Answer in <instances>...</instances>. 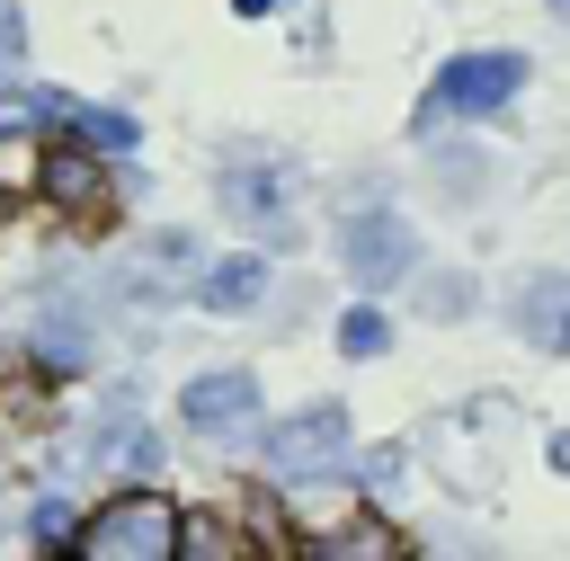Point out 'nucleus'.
Returning a JSON list of instances; mask_svg holds the SVG:
<instances>
[{"label":"nucleus","instance_id":"nucleus-1","mask_svg":"<svg viewBox=\"0 0 570 561\" xmlns=\"http://www.w3.org/2000/svg\"><path fill=\"white\" fill-rule=\"evenodd\" d=\"M517 89H525V53H517V45H481V53H454V62L428 80L419 134H428L436 116H499Z\"/></svg>","mask_w":570,"mask_h":561},{"label":"nucleus","instance_id":"nucleus-2","mask_svg":"<svg viewBox=\"0 0 570 561\" xmlns=\"http://www.w3.org/2000/svg\"><path fill=\"white\" fill-rule=\"evenodd\" d=\"M80 552L89 561H169L178 552V508L151 499V490H125L98 516H80Z\"/></svg>","mask_w":570,"mask_h":561},{"label":"nucleus","instance_id":"nucleus-3","mask_svg":"<svg viewBox=\"0 0 570 561\" xmlns=\"http://www.w3.org/2000/svg\"><path fill=\"white\" fill-rule=\"evenodd\" d=\"M258 454H267V472L276 481H321V472H338L356 445H347V410L338 401H303V410H285L267 436H258Z\"/></svg>","mask_w":570,"mask_h":561},{"label":"nucleus","instance_id":"nucleus-4","mask_svg":"<svg viewBox=\"0 0 570 561\" xmlns=\"http://www.w3.org/2000/svg\"><path fill=\"white\" fill-rule=\"evenodd\" d=\"M338 267H347V285H356V294H383V285H401V276L419 267V240H410V223H401V214L365 205V214H347V223H338Z\"/></svg>","mask_w":570,"mask_h":561},{"label":"nucleus","instance_id":"nucleus-5","mask_svg":"<svg viewBox=\"0 0 570 561\" xmlns=\"http://www.w3.org/2000/svg\"><path fill=\"white\" fill-rule=\"evenodd\" d=\"M223 214L258 240H294V169L285 160H232L223 169Z\"/></svg>","mask_w":570,"mask_h":561},{"label":"nucleus","instance_id":"nucleus-6","mask_svg":"<svg viewBox=\"0 0 570 561\" xmlns=\"http://www.w3.org/2000/svg\"><path fill=\"white\" fill-rule=\"evenodd\" d=\"M178 419H187L196 436H240V427L258 419V374H249V365H214V374H196V383L178 392Z\"/></svg>","mask_w":570,"mask_h":561},{"label":"nucleus","instance_id":"nucleus-7","mask_svg":"<svg viewBox=\"0 0 570 561\" xmlns=\"http://www.w3.org/2000/svg\"><path fill=\"white\" fill-rule=\"evenodd\" d=\"M508 321H517V338H525L534 356H570V267L525 276L517 303H508Z\"/></svg>","mask_w":570,"mask_h":561},{"label":"nucleus","instance_id":"nucleus-8","mask_svg":"<svg viewBox=\"0 0 570 561\" xmlns=\"http://www.w3.org/2000/svg\"><path fill=\"white\" fill-rule=\"evenodd\" d=\"M196 303H205V312H223V321L258 312V303H267V258H258V249H232V258L196 267Z\"/></svg>","mask_w":570,"mask_h":561},{"label":"nucleus","instance_id":"nucleus-9","mask_svg":"<svg viewBox=\"0 0 570 561\" xmlns=\"http://www.w3.org/2000/svg\"><path fill=\"white\" fill-rule=\"evenodd\" d=\"M303 552H321V561H410V534L392 516H347V525L312 534Z\"/></svg>","mask_w":570,"mask_h":561},{"label":"nucleus","instance_id":"nucleus-10","mask_svg":"<svg viewBox=\"0 0 570 561\" xmlns=\"http://www.w3.org/2000/svg\"><path fill=\"white\" fill-rule=\"evenodd\" d=\"M45 187H53V205L107 214V169H98L89 151H53V160H45Z\"/></svg>","mask_w":570,"mask_h":561},{"label":"nucleus","instance_id":"nucleus-11","mask_svg":"<svg viewBox=\"0 0 570 561\" xmlns=\"http://www.w3.org/2000/svg\"><path fill=\"white\" fill-rule=\"evenodd\" d=\"M62 89H27V80H0V134H36V125H62Z\"/></svg>","mask_w":570,"mask_h":561},{"label":"nucleus","instance_id":"nucleus-12","mask_svg":"<svg viewBox=\"0 0 570 561\" xmlns=\"http://www.w3.org/2000/svg\"><path fill=\"white\" fill-rule=\"evenodd\" d=\"M98 463H107V472H151V463H160V436H151V419H116V427L98 436Z\"/></svg>","mask_w":570,"mask_h":561},{"label":"nucleus","instance_id":"nucleus-13","mask_svg":"<svg viewBox=\"0 0 570 561\" xmlns=\"http://www.w3.org/2000/svg\"><path fill=\"white\" fill-rule=\"evenodd\" d=\"M249 543L232 534V516H178V552L169 561H240Z\"/></svg>","mask_w":570,"mask_h":561},{"label":"nucleus","instance_id":"nucleus-14","mask_svg":"<svg viewBox=\"0 0 570 561\" xmlns=\"http://www.w3.org/2000/svg\"><path fill=\"white\" fill-rule=\"evenodd\" d=\"M27 543H36V552H80V508H71V499H45V508L27 516Z\"/></svg>","mask_w":570,"mask_h":561},{"label":"nucleus","instance_id":"nucleus-15","mask_svg":"<svg viewBox=\"0 0 570 561\" xmlns=\"http://www.w3.org/2000/svg\"><path fill=\"white\" fill-rule=\"evenodd\" d=\"M383 347H392V321H383L374 303L338 312V356H383Z\"/></svg>","mask_w":570,"mask_h":561},{"label":"nucleus","instance_id":"nucleus-16","mask_svg":"<svg viewBox=\"0 0 570 561\" xmlns=\"http://www.w3.org/2000/svg\"><path fill=\"white\" fill-rule=\"evenodd\" d=\"M187 258H196V249H187V232H151V249H142V267H134V276H142V294H151V285H169V276H187Z\"/></svg>","mask_w":570,"mask_h":561},{"label":"nucleus","instance_id":"nucleus-17","mask_svg":"<svg viewBox=\"0 0 570 561\" xmlns=\"http://www.w3.org/2000/svg\"><path fill=\"white\" fill-rule=\"evenodd\" d=\"M71 125H80L98 151H125V142H134V116H116V107H71Z\"/></svg>","mask_w":570,"mask_h":561},{"label":"nucleus","instance_id":"nucleus-18","mask_svg":"<svg viewBox=\"0 0 570 561\" xmlns=\"http://www.w3.org/2000/svg\"><path fill=\"white\" fill-rule=\"evenodd\" d=\"M18 45H27V18H18V0H0V62H18Z\"/></svg>","mask_w":570,"mask_h":561},{"label":"nucleus","instance_id":"nucleus-19","mask_svg":"<svg viewBox=\"0 0 570 561\" xmlns=\"http://www.w3.org/2000/svg\"><path fill=\"white\" fill-rule=\"evenodd\" d=\"M552 472H570V427H561V436H552Z\"/></svg>","mask_w":570,"mask_h":561},{"label":"nucleus","instance_id":"nucleus-20","mask_svg":"<svg viewBox=\"0 0 570 561\" xmlns=\"http://www.w3.org/2000/svg\"><path fill=\"white\" fill-rule=\"evenodd\" d=\"M543 9H552V18H561V27H570V0H543Z\"/></svg>","mask_w":570,"mask_h":561}]
</instances>
